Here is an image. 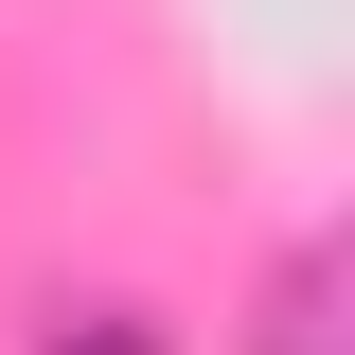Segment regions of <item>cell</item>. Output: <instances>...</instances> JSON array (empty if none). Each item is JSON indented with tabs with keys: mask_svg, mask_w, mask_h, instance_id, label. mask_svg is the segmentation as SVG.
<instances>
[{
	"mask_svg": "<svg viewBox=\"0 0 355 355\" xmlns=\"http://www.w3.org/2000/svg\"><path fill=\"white\" fill-rule=\"evenodd\" d=\"M36 355H160V320H142V302H71Z\"/></svg>",
	"mask_w": 355,
	"mask_h": 355,
	"instance_id": "2",
	"label": "cell"
},
{
	"mask_svg": "<svg viewBox=\"0 0 355 355\" xmlns=\"http://www.w3.org/2000/svg\"><path fill=\"white\" fill-rule=\"evenodd\" d=\"M320 302H338V249H284V284H266V355H320Z\"/></svg>",
	"mask_w": 355,
	"mask_h": 355,
	"instance_id": "1",
	"label": "cell"
}]
</instances>
